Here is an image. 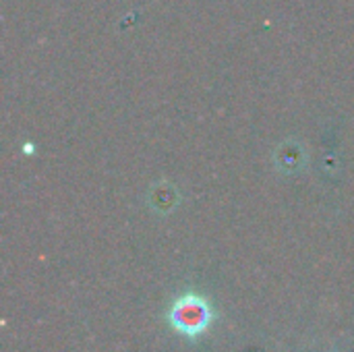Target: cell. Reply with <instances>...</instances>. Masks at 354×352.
Wrapping results in <instances>:
<instances>
[{
  "mask_svg": "<svg viewBox=\"0 0 354 352\" xmlns=\"http://www.w3.org/2000/svg\"><path fill=\"white\" fill-rule=\"evenodd\" d=\"M209 307L197 295L180 297L170 309V324L185 336H199L209 324Z\"/></svg>",
  "mask_w": 354,
  "mask_h": 352,
  "instance_id": "cell-1",
  "label": "cell"
}]
</instances>
